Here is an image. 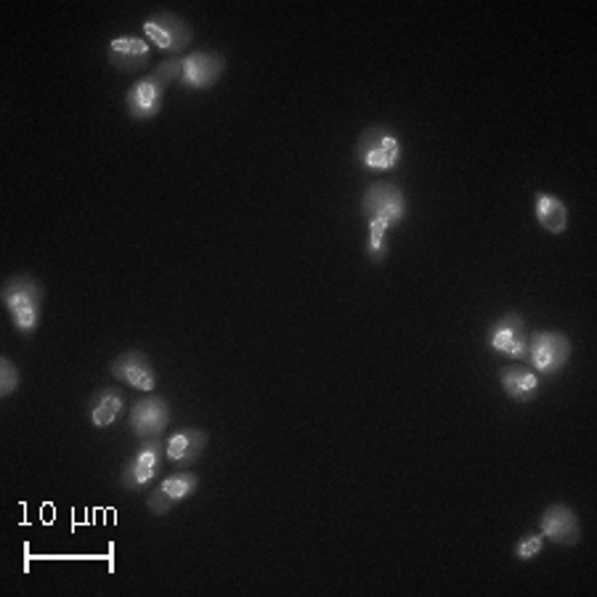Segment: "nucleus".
<instances>
[{
	"mask_svg": "<svg viewBox=\"0 0 597 597\" xmlns=\"http://www.w3.org/2000/svg\"><path fill=\"white\" fill-rule=\"evenodd\" d=\"M3 306L14 321V330L30 338L41 327L45 287L32 274H14L3 285Z\"/></svg>",
	"mask_w": 597,
	"mask_h": 597,
	"instance_id": "2",
	"label": "nucleus"
},
{
	"mask_svg": "<svg viewBox=\"0 0 597 597\" xmlns=\"http://www.w3.org/2000/svg\"><path fill=\"white\" fill-rule=\"evenodd\" d=\"M574 343L566 332L536 330L529 338V364L540 377H555L566 370Z\"/></svg>",
	"mask_w": 597,
	"mask_h": 597,
	"instance_id": "4",
	"label": "nucleus"
},
{
	"mask_svg": "<svg viewBox=\"0 0 597 597\" xmlns=\"http://www.w3.org/2000/svg\"><path fill=\"white\" fill-rule=\"evenodd\" d=\"M500 385H502L504 396L521 406L536 402V396H540V388H542L540 375H536L531 366L518 364V362L500 366Z\"/></svg>",
	"mask_w": 597,
	"mask_h": 597,
	"instance_id": "16",
	"label": "nucleus"
},
{
	"mask_svg": "<svg viewBox=\"0 0 597 597\" xmlns=\"http://www.w3.org/2000/svg\"><path fill=\"white\" fill-rule=\"evenodd\" d=\"M542 550H544V536L540 534V531H531V534H523L521 540L515 542L513 555L521 563H529V561H536V557L542 555Z\"/></svg>",
	"mask_w": 597,
	"mask_h": 597,
	"instance_id": "20",
	"label": "nucleus"
},
{
	"mask_svg": "<svg viewBox=\"0 0 597 597\" xmlns=\"http://www.w3.org/2000/svg\"><path fill=\"white\" fill-rule=\"evenodd\" d=\"M166 94H168V85L162 83L154 72L139 77V81L130 85V90L126 94V109H128L130 120H136V122L154 120V117L162 111V104H166Z\"/></svg>",
	"mask_w": 597,
	"mask_h": 597,
	"instance_id": "11",
	"label": "nucleus"
},
{
	"mask_svg": "<svg viewBox=\"0 0 597 597\" xmlns=\"http://www.w3.org/2000/svg\"><path fill=\"white\" fill-rule=\"evenodd\" d=\"M152 72L170 88V85L179 83L181 77V58H166V62H162L160 67H154Z\"/></svg>",
	"mask_w": 597,
	"mask_h": 597,
	"instance_id": "21",
	"label": "nucleus"
},
{
	"mask_svg": "<svg viewBox=\"0 0 597 597\" xmlns=\"http://www.w3.org/2000/svg\"><path fill=\"white\" fill-rule=\"evenodd\" d=\"M534 215L540 221V226L544 232L561 236L566 234L568 228V207L561 196L550 194V192H536L534 194Z\"/></svg>",
	"mask_w": 597,
	"mask_h": 597,
	"instance_id": "18",
	"label": "nucleus"
},
{
	"mask_svg": "<svg viewBox=\"0 0 597 597\" xmlns=\"http://www.w3.org/2000/svg\"><path fill=\"white\" fill-rule=\"evenodd\" d=\"M404 143L393 126H370L356 139V162L364 170H393L402 166Z\"/></svg>",
	"mask_w": 597,
	"mask_h": 597,
	"instance_id": "3",
	"label": "nucleus"
},
{
	"mask_svg": "<svg viewBox=\"0 0 597 597\" xmlns=\"http://www.w3.org/2000/svg\"><path fill=\"white\" fill-rule=\"evenodd\" d=\"M166 441L160 436L147 438L141 441L136 455L128 459L126 468L120 472V487L128 491V494H141L152 487V481L162 472V465H166Z\"/></svg>",
	"mask_w": 597,
	"mask_h": 597,
	"instance_id": "5",
	"label": "nucleus"
},
{
	"mask_svg": "<svg viewBox=\"0 0 597 597\" xmlns=\"http://www.w3.org/2000/svg\"><path fill=\"white\" fill-rule=\"evenodd\" d=\"M226 56L218 51H194L181 58L179 83L186 90H210L226 75Z\"/></svg>",
	"mask_w": 597,
	"mask_h": 597,
	"instance_id": "8",
	"label": "nucleus"
},
{
	"mask_svg": "<svg viewBox=\"0 0 597 597\" xmlns=\"http://www.w3.org/2000/svg\"><path fill=\"white\" fill-rule=\"evenodd\" d=\"M540 534L544 540L561 544V547H576L582 542V521L571 504L555 502L544 508L540 518Z\"/></svg>",
	"mask_w": 597,
	"mask_h": 597,
	"instance_id": "13",
	"label": "nucleus"
},
{
	"mask_svg": "<svg viewBox=\"0 0 597 597\" xmlns=\"http://www.w3.org/2000/svg\"><path fill=\"white\" fill-rule=\"evenodd\" d=\"M107 58L109 64L122 75H134L149 67L152 62V45L147 43V38L136 35H120L107 45Z\"/></svg>",
	"mask_w": 597,
	"mask_h": 597,
	"instance_id": "14",
	"label": "nucleus"
},
{
	"mask_svg": "<svg viewBox=\"0 0 597 597\" xmlns=\"http://www.w3.org/2000/svg\"><path fill=\"white\" fill-rule=\"evenodd\" d=\"M529 338L531 332L526 327V319L518 311H508L489 327L487 343L489 351L500 353V356L510 359V362L523 364L529 362Z\"/></svg>",
	"mask_w": 597,
	"mask_h": 597,
	"instance_id": "6",
	"label": "nucleus"
},
{
	"mask_svg": "<svg viewBox=\"0 0 597 597\" xmlns=\"http://www.w3.org/2000/svg\"><path fill=\"white\" fill-rule=\"evenodd\" d=\"M406 194L398 183L375 181L362 196V215L370 226L366 255L372 264H383L388 258V234L402 226L406 218Z\"/></svg>",
	"mask_w": 597,
	"mask_h": 597,
	"instance_id": "1",
	"label": "nucleus"
},
{
	"mask_svg": "<svg viewBox=\"0 0 597 597\" xmlns=\"http://www.w3.org/2000/svg\"><path fill=\"white\" fill-rule=\"evenodd\" d=\"M196 489H200V476H196L194 470H175L173 476H168L154 491H149V513L157 518L170 515L181 502H186L189 497L196 494Z\"/></svg>",
	"mask_w": 597,
	"mask_h": 597,
	"instance_id": "9",
	"label": "nucleus"
},
{
	"mask_svg": "<svg viewBox=\"0 0 597 597\" xmlns=\"http://www.w3.org/2000/svg\"><path fill=\"white\" fill-rule=\"evenodd\" d=\"M22 385V372L9 356L0 359V398H11Z\"/></svg>",
	"mask_w": 597,
	"mask_h": 597,
	"instance_id": "19",
	"label": "nucleus"
},
{
	"mask_svg": "<svg viewBox=\"0 0 597 597\" xmlns=\"http://www.w3.org/2000/svg\"><path fill=\"white\" fill-rule=\"evenodd\" d=\"M143 38L160 49L162 54H181L194 43V30L181 14L173 11H157L143 22Z\"/></svg>",
	"mask_w": 597,
	"mask_h": 597,
	"instance_id": "7",
	"label": "nucleus"
},
{
	"mask_svg": "<svg viewBox=\"0 0 597 597\" xmlns=\"http://www.w3.org/2000/svg\"><path fill=\"white\" fill-rule=\"evenodd\" d=\"M109 375L111 380H117V383L130 385V388L143 393H152L157 388V372L152 359L143 351H136V348L122 351L120 356L111 359Z\"/></svg>",
	"mask_w": 597,
	"mask_h": 597,
	"instance_id": "12",
	"label": "nucleus"
},
{
	"mask_svg": "<svg viewBox=\"0 0 597 597\" xmlns=\"http://www.w3.org/2000/svg\"><path fill=\"white\" fill-rule=\"evenodd\" d=\"M207 430L202 428H181L175 430L173 436L166 441V457L173 468L179 470H189L194 468V462L205 455L207 449Z\"/></svg>",
	"mask_w": 597,
	"mask_h": 597,
	"instance_id": "15",
	"label": "nucleus"
},
{
	"mask_svg": "<svg viewBox=\"0 0 597 597\" xmlns=\"http://www.w3.org/2000/svg\"><path fill=\"white\" fill-rule=\"evenodd\" d=\"M170 419H173V412H170L168 398L143 396L130 406L128 428L139 441H147V438L162 436L170 428Z\"/></svg>",
	"mask_w": 597,
	"mask_h": 597,
	"instance_id": "10",
	"label": "nucleus"
},
{
	"mask_svg": "<svg viewBox=\"0 0 597 597\" xmlns=\"http://www.w3.org/2000/svg\"><path fill=\"white\" fill-rule=\"evenodd\" d=\"M128 402H126V393L120 388H98L94 396L88 398V406H85V415H88V423L94 425V428L104 430L111 428V425L117 423L122 415H126Z\"/></svg>",
	"mask_w": 597,
	"mask_h": 597,
	"instance_id": "17",
	"label": "nucleus"
}]
</instances>
